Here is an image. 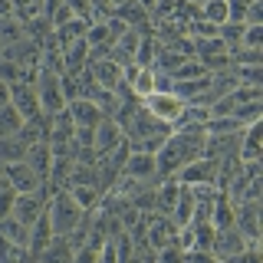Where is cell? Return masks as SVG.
Returning a JSON list of instances; mask_svg holds the SVG:
<instances>
[{
  "label": "cell",
  "mask_w": 263,
  "mask_h": 263,
  "mask_svg": "<svg viewBox=\"0 0 263 263\" xmlns=\"http://www.w3.org/2000/svg\"><path fill=\"white\" fill-rule=\"evenodd\" d=\"M49 227H53V237H66V234H72V230L79 227V220H82V211L76 201H72V194L66 191V187H60V191H53V197H49Z\"/></svg>",
  "instance_id": "cell-1"
},
{
  "label": "cell",
  "mask_w": 263,
  "mask_h": 263,
  "mask_svg": "<svg viewBox=\"0 0 263 263\" xmlns=\"http://www.w3.org/2000/svg\"><path fill=\"white\" fill-rule=\"evenodd\" d=\"M33 89H36V102H40V112L46 119H53L56 112L66 109V96H63V82L56 72H46L40 69V76L33 79Z\"/></svg>",
  "instance_id": "cell-2"
},
{
  "label": "cell",
  "mask_w": 263,
  "mask_h": 263,
  "mask_svg": "<svg viewBox=\"0 0 263 263\" xmlns=\"http://www.w3.org/2000/svg\"><path fill=\"white\" fill-rule=\"evenodd\" d=\"M142 105L158 122H164V125H175V122H181V115H184V99H178L175 92H152Z\"/></svg>",
  "instance_id": "cell-3"
},
{
  "label": "cell",
  "mask_w": 263,
  "mask_h": 263,
  "mask_svg": "<svg viewBox=\"0 0 263 263\" xmlns=\"http://www.w3.org/2000/svg\"><path fill=\"white\" fill-rule=\"evenodd\" d=\"M217 158H194V161H187L184 168L178 171L175 175V181L178 184H187V187H197V184H214V181H217ZM217 187V184H214Z\"/></svg>",
  "instance_id": "cell-4"
},
{
  "label": "cell",
  "mask_w": 263,
  "mask_h": 263,
  "mask_svg": "<svg viewBox=\"0 0 263 263\" xmlns=\"http://www.w3.org/2000/svg\"><path fill=\"white\" fill-rule=\"evenodd\" d=\"M175 237H178V227L168 214L158 211V214H148L145 217V243L152 247V250H161V247L175 243Z\"/></svg>",
  "instance_id": "cell-5"
},
{
  "label": "cell",
  "mask_w": 263,
  "mask_h": 263,
  "mask_svg": "<svg viewBox=\"0 0 263 263\" xmlns=\"http://www.w3.org/2000/svg\"><path fill=\"white\" fill-rule=\"evenodd\" d=\"M10 105L16 109V115H20L23 122H33V119H40V102H36V89H33V82L27 79H20V82H13L10 86Z\"/></svg>",
  "instance_id": "cell-6"
},
{
  "label": "cell",
  "mask_w": 263,
  "mask_h": 263,
  "mask_svg": "<svg viewBox=\"0 0 263 263\" xmlns=\"http://www.w3.org/2000/svg\"><path fill=\"white\" fill-rule=\"evenodd\" d=\"M243 250H247V240H243V234L237 227H224V230L214 234V243H211V257L214 260L227 263V260H234L237 253H243Z\"/></svg>",
  "instance_id": "cell-7"
},
{
  "label": "cell",
  "mask_w": 263,
  "mask_h": 263,
  "mask_svg": "<svg viewBox=\"0 0 263 263\" xmlns=\"http://www.w3.org/2000/svg\"><path fill=\"white\" fill-rule=\"evenodd\" d=\"M46 211L43 204V191H30V194H16L13 197V208H10V217L20 220L23 227H33L36 224V217Z\"/></svg>",
  "instance_id": "cell-8"
},
{
  "label": "cell",
  "mask_w": 263,
  "mask_h": 263,
  "mask_svg": "<svg viewBox=\"0 0 263 263\" xmlns=\"http://www.w3.org/2000/svg\"><path fill=\"white\" fill-rule=\"evenodd\" d=\"M7 168V181H10V187L16 194H30V191H43L46 181L36 175V171L30 168L27 161H13V164H4Z\"/></svg>",
  "instance_id": "cell-9"
},
{
  "label": "cell",
  "mask_w": 263,
  "mask_h": 263,
  "mask_svg": "<svg viewBox=\"0 0 263 263\" xmlns=\"http://www.w3.org/2000/svg\"><path fill=\"white\" fill-rule=\"evenodd\" d=\"M122 142H125V135H122V125L115 119H102L99 125L92 128V145H96V152L99 155H109L115 152Z\"/></svg>",
  "instance_id": "cell-10"
},
{
  "label": "cell",
  "mask_w": 263,
  "mask_h": 263,
  "mask_svg": "<svg viewBox=\"0 0 263 263\" xmlns=\"http://www.w3.org/2000/svg\"><path fill=\"white\" fill-rule=\"evenodd\" d=\"M66 112H69V119L76 122L79 128H96L99 122L105 119L102 109H99L96 102H89V99H72V102H66Z\"/></svg>",
  "instance_id": "cell-11"
},
{
  "label": "cell",
  "mask_w": 263,
  "mask_h": 263,
  "mask_svg": "<svg viewBox=\"0 0 263 263\" xmlns=\"http://www.w3.org/2000/svg\"><path fill=\"white\" fill-rule=\"evenodd\" d=\"M122 175L135 178V181H155V155L152 152H128Z\"/></svg>",
  "instance_id": "cell-12"
},
{
  "label": "cell",
  "mask_w": 263,
  "mask_h": 263,
  "mask_svg": "<svg viewBox=\"0 0 263 263\" xmlns=\"http://www.w3.org/2000/svg\"><path fill=\"white\" fill-rule=\"evenodd\" d=\"M89 72H92V79H96L102 89L115 92V89H119V82H122V72H125V69H122L119 63H112L109 56H105V60H99V63L89 66Z\"/></svg>",
  "instance_id": "cell-13"
},
{
  "label": "cell",
  "mask_w": 263,
  "mask_h": 263,
  "mask_svg": "<svg viewBox=\"0 0 263 263\" xmlns=\"http://www.w3.org/2000/svg\"><path fill=\"white\" fill-rule=\"evenodd\" d=\"M60 53H63L66 72H72V76H76V72L86 69V63H89V43H86V36H82V40H72V43H66Z\"/></svg>",
  "instance_id": "cell-14"
},
{
  "label": "cell",
  "mask_w": 263,
  "mask_h": 263,
  "mask_svg": "<svg viewBox=\"0 0 263 263\" xmlns=\"http://www.w3.org/2000/svg\"><path fill=\"white\" fill-rule=\"evenodd\" d=\"M260 138H263L260 122L247 125L240 132V148H237V158H240V161H260Z\"/></svg>",
  "instance_id": "cell-15"
},
{
  "label": "cell",
  "mask_w": 263,
  "mask_h": 263,
  "mask_svg": "<svg viewBox=\"0 0 263 263\" xmlns=\"http://www.w3.org/2000/svg\"><path fill=\"white\" fill-rule=\"evenodd\" d=\"M27 164L46 181V178H49V164H53V148H49V142L30 145V148H27Z\"/></svg>",
  "instance_id": "cell-16"
},
{
  "label": "cell",
  "mask_w": 263,
  "mask_h": 263,
  "mask_svg": "<svg viewBox=\"0 0 263 263\" xmlns=\"http://www.w3.org/2000/svg\"><path fill=\"white\" fill-rule=\"evenodd\" d=\"M72 257H76V250H72V243L66 240V237H53L43 253H40V263H72Z\"/></svg>",
  "instance_id": "cell-17"
},
{
  "label": "cell",
  "mask_w": 263,
  "mask_h": 263,
  "mask_svg": "<svg viewBox=\"0 0 263 263\" xmlns=\"http://www.w3.org/2000/svg\"><path fill=\"white\" fill-rule=\"evenodd\" d=\"M49 240H53V227H49V214L43 211V214L36 217V224L30 227V253H36V257H40V253H43V247H46Z\"/></svg>",
  "instance_id": "cell-18"
},
{
  "label": "cell",
  "mask_w": 263,
  "mask_h": 263,
  "mask_svg": "<svg viewBox=\"0 0 263 263\" xmlns=\"http://www.w3.org/2000/svg\"><path fill=\"white\" fill-rule=\"evenodd\" d=\"M115 16H119L125 27H135V30H145L148 27V10H142V7L135 4V0H128V4H122V7H115Z\"/></svg>",
  "instance_id": "cell-19"
},
{
  "label": "cell",
  "mask_w": 263,
  "mask_h": 263,
  "mask_svg": "<svg viewBox=\"0 0 263 263\" xmlns=\"http://www.w3.org/2000/svg\"><path fill=\"white\" fill-rule=\"evenodd\" d=\"M13 161H27V145L16 135H0V164H13Z\"/></svg>",
  "instance_id": "cell-20"
},
{
  "label": "cell",
  "mask_w": 263,
  "mask_h": 263,
  "mask_svg": "<svg viewBox=\"0 0 263 263\" xmlns=\"http://www.w3.org/2000/svg\"><path fill=\"white\" fill-rule=\"evenodd\" d=\"M23 36H27V27H23L13 13L10 16H0V49L16 43V40H23Z\"/></svg>",
  "instance_id": "cell-21"
},
{
  "label": "cell",
  "mask_w": 263,
  "mask_h": 263,
  "mask_svg": "<svg viewBox=\"0 0 263 263\" xmlns=\"http://www.w3.org/2000/svg\"><path fill=\"white\" fill-rule=\"evenodd\" d=\"M66 191L72 194V201H76L82 211H92L96 204H99V194H102L99 187H89V184H69Z\"/></svg>",
  "instance_id": "cell-22"
},
{
  "label": "cell",
  "mask_w": 263,
  "mask_h": 263,
  "mask_svg": "<svg viewBox=\"0 0 263 263\" xmlns=\"http://www.w3.org/2000/svg\"><path fill=\"white\" fill-rule=\"evenodd\" d=\"M0 263H33V253L27 247H16L0 237Z\"/></svg>",
  "instance_id": "cell-23"
},
{
  "label": "cell",
  "mask_w": 263,
  "mask_h": 263,
  "mask_svg": "<svg viewBox=\"0 0 263 263\" xmlns=\"http://www.w3.org/2000/svg\"><path fill=\"white\" fill-rule=\"evenodd\" d=\"M201 20L214 23V27L227 23V0H204V7H201Z\"/></svg>",
  "instance_id": "cell-24"
},
{
  "label": "cell",
  "mask_w": 263,
  "mask_h": 263,
  "mask_svg": "<svg viewBox=\"0 0 263 263\" xmlns=\"http://www.w3.org/2000/svg\"><path fill=\"white\" fill-rule=\"evenodd\" d=\"M128 89H132V96L148 99V96L155 92V72H152V69H138V76L128 82Z\"/></svg>",
  "instance_id": "cell-25"
},
{
  "label": "cell",
  "mask_w": 263,
  "mask_h": 263,
  "mask_svg": "<svg viewBox=\"0 0 263 263\" xmlns=\"http://www.w3.org/2000/svg\"><path fill=\"white\" fill-rule=\"evenodd\" d=\"M201 76H208V69H204V63H197V60H184L175 69V82H184V79H201Z\"/></svg>",
  "instance_id": "cell-26"
},
{
  "label": "cell",
  "mask_w": 263,
  "mask_h": 263,
  "mask_svg": "<svg viewBox=\"0 0 263 263\" xmlns=\"http://www.w3.org/2000/svg\"><path fill=\"white\" fill-rule=\"evenodd\" d=\"M240 86H263V66H234Z\"/></svg>",
  "instance_id": "cell-27"
},
{
  "label": "cell",
  "mask_w": 263,
  "mask_h": 263,
  "mask_svg": "<svg viewBox=\"0 0 263 263\" xmlns=\"http://www.w3.org/2000/svg\"><path fill=\"white\" fill-rule=\"evenodd\" d=\"M181 260H184V250L178 243H168L161 250H155V263H181Z\"/></svg>",
  "instance_id": "cell-28"
},
{
  "label": "cell",
  "mask_w": 263,
  "mask_h": 263,
  "mask_svg": "<svg viewBox=\"0 0 263 263\" xmlns=\"http://www.w3.org/2000/svg\"><path fill=\"white\" fill-rule=\"evenodd\" d=\"M243 23L247 27H263V0H250V4H247Z\"/></svg>",
  "instance_id": "cell-29"
},
{
  "label": "cell",
  "mask_w": 263,
  "mask_h": 263,
  "mask_svg": "<svg viewBox=\"0 0 263 263\" xmlns=\"http://www.w3.org/2000/svg\"><path fill=\"white\" fill-rule=\"evenodd\" d=\"M240 46L260 49V46H263V27H247V23H243V36H240Z\"/></svg>",
  "instance_id": "cell-30"
},
{
  "label": "cell",
  "mask_w": 263,
  "mask_h": 263,
  "mask_svg": "<svg viewBox=\"0 0 263 263\" xmlns=\"http://www.w3.org/2000/svg\"><path fill=\"white\" fill-rule=\"evenodd\" d=\"M13 197H16V191H13V187H0V217H10Z\"/></svg>",
  "instance_id": "cell-31"
},
{
  "label": "cell",
  "mask_w": 263,
  "mask_h": 263,
  "mask_svg": "<svg viewBox=\"0 0 263 263\" xmlns=\"http://www.w3.org/2000/svg\"><path fill=\"white\" fill-rule=\"evenodd\" d=\"M96 263H119V250H115V240H105V247L99 250Z\"/></svg>",
  "instance_id": "cell-32"
},
{
  "label": "cell",
  "mask_w": 263,
  "mask_h": 263,
  "mask_svg": "<svg viewBox=\"0 0 263 263\" xmlns=\"http://www.w3.org/2000/svg\"><path fill=\"white\" fill-rule=\"evenodd\" d=\"M227 263H260V247H247L243 253H237V257L227 260Z\"/></svg>",
  "instance_id": "cell-33"
},
{
  "label": "cell",
  "mask_w": 263,
  "mask_h": 263,
  "mask_svg": "<svg viewBox=\"0 0 263 263\" xmlns=\"http://www.w3.org/2000/svg\"><path fill=\"white\" fill-rule=\"evenodd\" d=\"M63 4L69 7L76 16H86V20H89V0H63Z\"/></svg>",
  "instance_id": "cell-34"
},
{
  "label": "cell",
  "mask_w": 263,
  "mask_h": 263,
  "mask_svg": "<svg viewBox=\"0 0 263 263\" xmlns=\"http://www.w3.org/2000/svg\"><path fill=\"white\" fill-rule=\"evenodd\" d=\"M13 13V4L10 0H0V16H10Z\"/></svg>",
  "instance_id": "cell-35"
},
{
  "label": "cell",
  "mask_w": 263,
  "mask_h": 263,
  "mask_svg": "<svg viewBox=\"0 0 263 263\" xmlns=\"http://www.w3.org/2000/svg\"><path fill=\"white\" fill-rule=\"evenodd\" d=\"M135 4L142 7V10H148V13H152V10H155V4H158V0H135Z\"/></svg>",
  "instance_id": "cell-36"
},
{
  "label": "cell",
  "mask_w": 263,
  "mask_h": 263,
  "mask_svg": "<svg viewBox=\"0 0 263 263\" xmlns=\"http://www.w3.org/2000/svg\"><path fill=\"white\" fill-rule=\"evenodd\" d=\"M0 187H10V181H7V168L0 164Z\"/></svg>",
  "instance_id": "cell-37"
},
{
  "label": "cell",
  "mask_w": 263,
  "mask_h": 263,
  "mask_svg": "<svg viewBox=\"0 0 263 263\" xmlns=\"http://www.w3.org/2000/svg\"><path fill=\"white\" fill-rule=\"evenodd\" d=\"M184 4H194V7H204V0H184Z\"/></svg>",
  "instance_id": "cell-38"
},
{
  "label": "cell",
  "mask_w": 263,
  "mask_h": 263,
  "mask_svg": "<svg viewBox=\"0 0 263 263\" xmlns=\"http://www.w3.org/2000/svg\"><path fill=\"white\" fill-rule=\"evenodd\" d=\"M109 4H112V7H122V4H128V0H109Z\"/></svg>",
  "instance_id": "cell-39"
},
{
  "label": "cell",
  "mask_w": 263,
  "mask_h": 263,
  "mask_svg": "<svg viewBox=\"0 0 263 263\" xmlns=\"http://www.w3.org/2000/svg\"><path fill=\"white\" fill-rule=\"evenodd\" d=\"M36 263H40V260H36Z\"/></svg>",
  "instance_id": "cell-40"
}]
</instances>
